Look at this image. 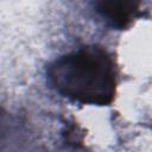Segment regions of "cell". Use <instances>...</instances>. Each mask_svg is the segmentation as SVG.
Returning a JSON list of instances; mask_svg holds the SVG:
<instances>
[{
  "label": "cell",
  "mask_w": 152,
  "mask_h": 152,
  "mask_svg": "<svg viewBox=\"0 0 152 152\" xmlns=\"http://www.w3.org/2000/svg\"><path fill=\"white\" fill-rule=\"evenodd\" d=\"M140 4L135 1H99L95 2V11L106 21L108 26L115 30L128 27L134 19L141 15Z\"/></svg>",
  "instance_id": "7a4b0ae2"
},
{
  "label": "cell",
  "mask_w": 152,
  "mask_h": 152,
  "mask_svg": "<svg viewBox=\"0 0 152 152\" xmlns=\"http://www.w3.org/2000/svg\"><path fill=\"white\" fill-rule=\"evenodd\" d=\"M48 82L61 96L89 106H109L118 89V66L113 55L97 44L83 45L51 62Z\"/></svg>",
  "instance_id": "6da1fadb"
}]
</instances>
